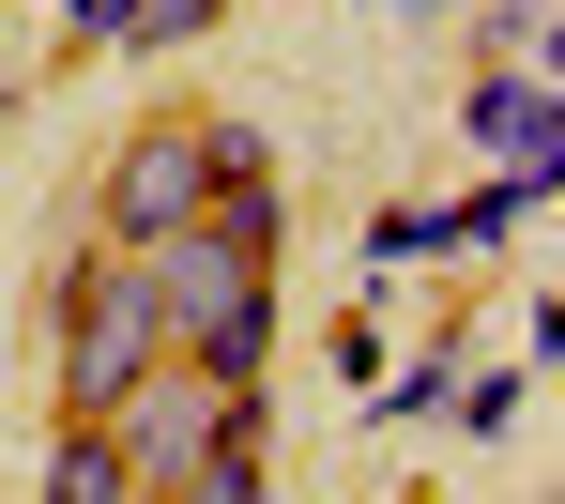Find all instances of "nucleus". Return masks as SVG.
Returning <instances> with one entry per match:
<instances>
[{
	"label": "nucleus",
	"mask_w": 565,
	"mask_h": 504,
	"mask_svg": "<svg viewBox=\"0 0 565 504\" xmlns=\"http://www.w3.org/2000/svg\"><path fill=\"white\" fill-rule=\"evenodd\" d=\"M31 321L62 336V412H107L153 352H169V321H153V276H138V245H77L46 291H31Z\"/></svg>",
	"instance_id": "obj_1"
},
{
	"label": "nucleus",
	"mask_w": 565,
	"mask_h": 504,
	"mask_svg": "<svg viewBox=\"0 0 565 504\" xmlns=\"http://www.w3.org/2000/svg\"><path fill=\"white\" fill-rule=\"evenodd\" d=\"M230 428H260V398H245V383H214V367H184V352H153V367L107 398L122 504H169V490H184V459H199V443H230Z\"/></svg>",
	"instance_id": "obj_2"
},
{
	"label": "nucleus",
	"mask_w": 565,
	"mask_h": 504,
	"mask_svg": "<svg viewBox=\"0 0 565 504\" xmlns=\"http://www.w3.org/2000/svg\"><path fill=\"white\" fill-rule=\"evenodd\" d=\"M199 184H214V153H199V122H138L122 153H107V200H93V245H153V229H184Z\"/></svg>",
	"instance_id": "obj_3"
},
{
	"label": "nucleus",
	"mask_w": 565,
	"mask_h": 504,
	"mask_svg": "<svg viewBox=\"0 0 565 504\" xmlns=\"http://www.w3.org/2000/svg\"><path fill=\"white\" fill-rule=\"evenodd\" d=\"M138 276H153V321H169V352H184L199 321H230V305L260 291V276H276V260H245V245H214V229H153V245H138Z\"/></svg>",
	"instance_id": "obj_4"
},
{
	"label": "nucleus",
	"mask_w": 565,
	"mask_h": 504,
	"mask_svg": "<svg viewBox=\"0 0 565 504\" xmlns=\"http://www.w3.org/2000/svg\"><path fill=\"white\" fill-rule=\"evenodd\" d=\"M473 138H489V169H565V77L551 62H504V77H473L459 107Z\"/></svg>",
	"instance_id": "obj_5"
},
{
	"label": "nucleus",
	"mask_w": 565,
	"mask_h": 504,
	"mask_svg": "<svg viewBox=\"0 0 565 504\" xmlns=\"http://www.w3.org/2000/svg\"><path fill=\"white\" fill-rule=\"evenodd\" d=\"M31 490H46V504H122V443H107V412H62V428H46Z\"/></svg>",
	"instance_id": "obj_6"
},
{
	"label": "nucleus",
	"mask_w": 565,
	"mask_h": 504,
	"mask_svg": "<svg viewBox=\"0 0 565 504\" xmlns=\"http://www.w3.org/2000/svg\"><path fill=\"white\" fill-rule=\"evenodd\" d=\"M551 184H565V169H489V184H473V200L444 214V245H459V260H489V245H520V214H551Z\"/></svg>",
	"instance_id": "obj_7"
},
{
	"label": "nucleus",
	"mask_w": 565,
	"mask_h": 504,
	"mask_svg": "<svg viewBox=\"0 0 565 504\" xmlns=\"http://www.w3.org/2000/svg\"><path fill=\"white\" fill-rule=\"evenodd\" d=\"M184 367H214V383H245V398H260V367H276V276L230 305V321H199V336H184Z\"/></svg>",
	"instance_id": "obj_8"
},
{
	"label": "nucleus",
	"mask_w": 565,
	"mask_h": 504,
	"mask_svg": "<svg viewBox=\"0 0 565 504\" xmlns=\"http://www.w3.org/2000/svg\"><path fill=\"white\" fill-rule=\"evenodd\" d=\"M230 0H122V62H169V46H199Z\"/></svg>",
	"instance_id": "obj_9"
},
{
	"label": "nucleus",
	"mask_w": 565,
	"mask_h": 504,
	"mask_svg": "<svg viewBox=\"0 0 565 504\" xmlns=\"http://www.w3.org/2000/svg\"><path fill=\"white\" fill-rule=\"evenodd\" d=\"M459 15L504 46V62H551V31H565V0H459Z\"/></svg>",
	"instance_id": "obj_10"
},
{
	"label": "nucleus",
	"mask_w": 565,
	"mask_h": 504,
	"mask_svg": "<svg viewBox=\"0 0 565 504\" xmlns=\"http://www.w3.org/2000/svg\"><path fill=\"white\" fill-rule=\"evenodd\" d=\"M413 260H444V214H367V276H413Z\"/></svg>",
	"instance_id": "obj_11"
},
{
	"label": "nucleus",
	"mask_w": 565,
	"mask_h": 504,
	"mask_svg": "<svg viewBox=\"0 0 565 504\" xmlns=\"http://www.w3.org/2000/svg\"><path fill=\"white\" fill-rule=\"evenodd\" d=\"M199 153H214V184H245V169H276V122H199Z\"/></svg>",
	"instance_id": "obj_12"
},
{
	"label": "nucleus",
	"mask_w": 565,
	"mask_h": 504,
	"mask_svg": "<svg viewBox=\"0 0 565 504\" xmlns=\"http://www.w3.org/2000/svg\"><path fill=\"white\" fill-rule=\"evenodd\" d=\"M444 383H459V352H413L397 383H367V412H428V398H444Z\"/></svg>",
	"instance_id": "obj_13"
},
{
	"label": "nucleus",
	"mask_w": 565,
	"mask_h": 504,
	"mask_svg": "<svg viewBox=\"0 0 565 504\" xmlns=\"http://www.w3.org/2000/svg\"><path fill=\"white\" fill-rule=\"evenodd\" d=\"M444 398H459V428H520V383H504V367H473V383H444Z\"/></svg>",
	"instance_id": "obj_14"
},
{
	"label": "nucleus",
	"mask_w": 565,
	"mask_h": 504,
	"mask_svg": "<svg viewBox=\"0 0 565 504\" xmlns=\"http://www.w3.org/2000/svg\"><path fill=\"white\" fill-rule=\"evenodd\" d=\"M62 31L77 46H122V0H62Z\"/></svg>",
	"instance_id": "obj_15"
},
{
	"label": "nucleus",
	"mask_w": 565,
	"mask_h": 504,
	"mask_svg": "<svg viewBox=\"0 0 565 504\" xmlns=\"http://www.w3.org/2000/svg\"><path fill=\"white\" fill-rule=\"evenodd\" d=\"M397 15H459V0H397Z\"/></svg>",
	"instance_id": "obj_16"
}]
</instances>
